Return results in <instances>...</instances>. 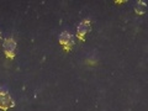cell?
<instances>
[{
  "label": "cell",
  "mask_w": 148,
  "mask_h": 111,
  "mask_svg": "<svg viewBox=\"0 0 148 111\" xmlns=\"http://www.w3.org/2000/svg\"><path fill=\"white\" fill-rule=\"evenodd\" d=\"M135 10H136L137 14H140V15L145 14V12L147 11V5H146V3H143V1L137 3L136 6H135Z\"/></svg>",
  "instance_id": "obj_5"
},
{
  "label": "cell",
  "mask_w": 148,
  "mask_h": 111,
  "mask_svg": "<svg viewBox=\"0 0 148 111\" xmlns=\"http://www.w3.org/2000/svg\"><path fill=\"white\" fill-rule=\"evenodd\" d=\"M14 106H15V101L9 95V92L6 90H0V109L8 110Z\"/></svg>",
  "instance_id": "obj_1"
},
{
  "label": "cell",
  "mask_w": 148,
  "mask_h": 111,
  "mask_svg": "<svg viewBox=\"0 0 148 111\" xmlns=\"http://www.w3.org/2000/svg\"><path fill=\"white\" fill-rule=\"evenodd\" d=\"M1 41H3V37H1V32H0V45H1Z\"/></svg>",
  "instance_id": "obj_6"
},
{
  "label": "cell",
  "mask_w": 148,
  "mask_h": 111,
  "mask_svg": "<svg viewBox=\"0 0 148 111\" xmlns=\"http://www.w3.org/2000/svg\"><path fill=\"white\" fill-rule=\"evenodd\" d=\"M59 43L66 49H71L72 46L74 45V37L69 34V32H63L59 36Z\"/></svg>",
  "instance_id": "obj_3"
},
{
  "label": "cell",
  "mask_w": 148,
  "mask_h": 111,
  "mask_svg": "<svg viewBox=\"0 0 148 111\" xmlns=\"http://www.w3.org/2000/svg\"><path fill=\"white\" fill-rule=\"evenodd\" d=\"M91 30V25H90V21H83L82 24L78 26L77 29V32H78V37H80V38H83L88 32H90Z\"/></svg>",
  "instance_id": "obj_4"
},
{
  "label": "cell",
  "mask_w": 148,
  "mask_h": 111,
  "mask_svg": "<svg viewBox=\"0 0 148 111\" xmlns=\"http://www.w3.org/2000/svg\"><path fill=\"white\" fill-rule=\"evenodd\" d=\"M3 47H4V52H5V56L8 58H14L15 56V49H16V43L12 38H8L4 41L3 43Z\"/></svg>",
  "instance_id": "obj_2"
}]
</instances>
